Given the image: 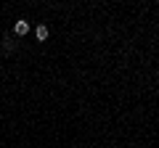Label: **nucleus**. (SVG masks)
Here are the masks:
<instances>
[{
  "instance_id": "1",
  "label": "nucleus",
  "mask_w": 159,
  "mask_h": 148,
  "mask_svg": "<svg viewBox=\"0 0 159 148\" xmlns=\"http://www.w3.org/2000/svg\"><path fill=\"white\" fill-rule=\"evenodd\" d=\"M13 32H16L19 37H24V34L29 32V21H27V19H19V21L13 24Z\"/></svg>"
},
{
  "instance_id": "2",
  "label": "nucleus",
  "mask_w": 159,
  "mask_h": 148,
  "mask_svg": "<svg viewBox=\"0 0 159 148\" xmlns=\"http://www.w3.org/2000/svg\"><path fill=\"white\" fill-rule=\"evenodd\" d=\"M34 34H37L40 42H45V40H48V27H45V24H40V27L34 29Z\"/></svg>"
}]
</instances>
